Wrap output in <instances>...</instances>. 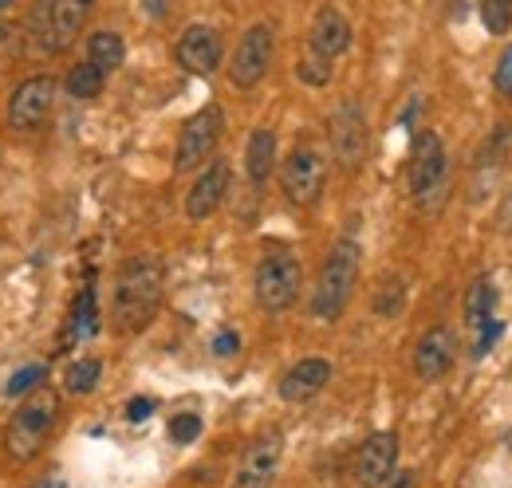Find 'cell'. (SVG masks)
<instances>
[{
	"instance_id": "obj_1",
	"label": "cell",
	"mask_w": 512,
	"mask_h": 488,
	"mask_svg": "<svg viewBox=\"0 0 512 488\" xmlns=\"http://www.w3.org/2000/svg\"><path fill=\"white\" fill-rule=\"evenodd\" d=\"M162 304V264L154 256H134L123 264L115 280V327L119 331H142Z\"/></svg>"
},
{
	"instance_id": "obj_2",
	"label": "cell",
	"mask_w": 512,
	"mask_h": 488,
	"mask_svg": "<svg viewBox=\"0 0 512 488\" xmlns=\"http://www.w3.org/2000/svg\"><path fill=\"white\" fill-rule=\"evenodd\" d=\"M91 0H36L28 16V48L32 56H60L79 36Z\"/></svg>"
},
{
	"instance_id": "obj_3",
	"label": "cell",
	"mask_w": 512,
	"mask_h": 488,
	"mask_svg": "<svg viewBox=\"0 0 512 488\" xmlns=\"http://www.w3.org/2000/svg\"><path fill=\"white\" fill-rule=\"evenodd\" d=\"M355 280H359V244L339 241L323 260V272L316 280V292H312V315L323 319V323L339 319L343 307L351 304Z\"/></svg>"
},
{
	"instance_id": "obj_4",
	"label": "cell",
	"mask_w": 512,
	"mask_h": 488,
	"mask_svg": "<svg viewBox=\"0 0 512 488\" xmlns=\"http://www.w3.org/2000/svg\"><path fill=\"white\" fill-rule=\"evenodd\" d=\"M56 418H60V398H56L52 390H36V394L12 414V422L4 429V449H8V457H12V461H32V457L44 449V441H48V433L56 426Z\"/></svg>"
},
{
	"instance_id": "obj_5",
	"label": "cell",
	"mask_w": 512,
	"mask_h": 488,
	"mask_svg": "<svg viewBox=\"0 0 512 488\" xmlns=\"http://www.w3.org/2000/svg\"><path fill=\"white\" fill-rule=\"evenodd\" d=\"M442 189H446V146L434 130H422L414 134L410 146V193L426 213H434L442 205Z\"/></svg>"
},
{
	"instance_id": "obj_6",
	"label": "cell",
	"mask_w": 512,
	"mask_h": 488,
	"mask_svg": "<svg viewBox=\"0 0 512 488\" xmlns=\"http://www.w3.org/2000/svg\"><path fill=\"white\" fill-rule=\"evenodd\" d=\"M300 284H304V268L296 256L288 252H272L256 264V304L264 311H288L300 296Z\"/></svg>"
},
{
	"instance_id": "obj_7",
	"label": "cell",
	"mask_w": 512,
	"mask_h": 488,
	"mask_svg": "<svg viewBox=\"0 0 512 488\" xmlns=\"http://www.w3.org/2000/svg\"><path fill=\"white\" fill-rule=\"evenodd\" d=\"M221 126H225V115L217 103L201 107L186 126H182V138H178V154H174V170H197L205 158H213L217 142H221Z\"/></svg>"
},
{
	"instance_id": "obj_8",
	"label": "cell",
	"mask_w": 512,
	"mask_h": 488,
	"mask_svg": "<svg viewBox=\"0 0 512 488\" xmlns=\"http://www.w3.org/2000/svg\"><path fill=\"white\" fill-rule=\"evenodd\" d=\"M327 138H331V154H335L339 166L355 170L367 158V119H363V107L355 99H347L331 111Z\"/></svg>"
},
{
	"instance_id": "obj_9",
	"label": "cell",
	"mask_w": 512,
	"mask_h": 488,
	"mask_svg": "<svg viewBox=\"0 0 512 488\" xmlns=\"http://www.w3.org/2000/svg\"><path fill=\"white\" fill-rule=\"evenodd\" d=\"M280 182H284V197L292 205H316L327 182V166L312 146H296L288 158H284V170H280Z\"/></svg>"
},
{
	"instance_id": "obj_10",
	"label": "cell",
	"mask_w": 512,
	"mask_h": 488,
	"mask_svg": "<svg viewBox=\"0 0 512 488\" xmlns=\"http://www.w3.org/2000/svg\"><path fill=\"white\" fill-rule=\"evenodd\" d=\"M268 63H272V28H268V24H253V28L241 36L237 56H233V63H229V79H233V87L253 91L256 83L264 79Z\"/></svg>"
},
{
	"instance_id": "obj_11",
	"label": "cell",
	"mask_w": 512,
	"mask_h": 488,
	"mask_svg": "<svg viewBox=\"0 0 512 488\" xmlns=\"http://www.w3.org/2000/svg\"><path fill=\"white\" fill-rule=\"evenodd\" d=\"M280 457H284V437L280 433H264L245 449L233 488H272L276 473H280Z\"/></svg>"
},
{
	"instance_id": "obj_12",
	"label": "cell",
	"mask_w": 512,
	"mask_h": 488,
	"mask_svg": "<svg viewBox=\"0 0 512 488\" xmlns=\"http://www.w3.org/2000/svg\"><path fill=\"white\" fill-rule=\"evenodd\" d=\"M52 103H56V79L52 75H32V79H24L12 91V99H8V122L20 126V130H32V126H40V122L48 119Z\"/></svg>"
},
{
	"instance_id": "obj_13",
	"label": "cell",
	"mask_w": 512,
	"mask_h": 488,
	"mask_svg": "<svg viewBox=\"0 0 512 488\" xmlns=\"http://www.w3.org/2000/svg\"><path fill=\"white\" fill-rule=\"evenodd\" d=\"M398 465V437L394 433H371L355 453V481L363 488H383Z\"/></svg>"
},
{
	"instance_id": "obj_14",
	"label": "cell",
	"mask_w": 512,
	"mask_h": 488,
	"mask_svg": "<svg viewBox=\"0 0 512 488\" xmlns=\"http://www.w3.org/2000/svg\"><path fill=\"white\" fill-rule=\"evenodd\" d=\"M453 355H457V339L449 327H430L418 347H414V370L422 382H438L446 378V370L453 366Z\"/></svg>"
},
{
	"instance_id": "obj_15",
	"label": "cell",
	"mask_w": 512,
	"mask_h": 488,
	"mask_svg": "<svg viewBox=\"0 0 512 488\" xmlns=\"http://www.w3.org/2000/svg\"><path fill=\"white\" fill-rule=\"evenodd\" d=\"M178 63L190 75H213L221 63V36L209 24H193L178 40Z\"/></svg>"
},
{
	"instance_id": "obj_16",
	"label": "cell",
	"mask_w": 512,
	"mask_h": 488,
	"mask_svg": "<svg viewBox=\"0 0 512 488\" xmlns=\"http://www.w3.org/2000/svg\"><path fill=\"white\" fill-rule=\"evenodd\" d=\"M225 189H229V162H209L205 174L193 182V189L186 193V217L190 221H205L217 213V205L225 201Z\"/></svg>"
},
{
	"instance_id": "obj_17",
	"label": "cell",
	"mask_w": 512,
	"mask_h": 488,
	"mask_svg": "<svg viewBox=\"0 0 512 488\" xmlns=\"http://www.w3.org/2000/svg\"><path fill=\"white\" fill-rule=\"evenodd\" d=\"M308 48H312V52H320L323 60H335V56H343V52L351 48V24H347V16H343L339 8H331V4H327V8L316 12Z\"/></svg>"
},
{
	"instance_id": "obj_18",
	"label": "cell",
	"mask_w": 512,
	"mask_h": 488,
	"mask_svg": "<svg viewBox=\"0 0 512 488\" xmlns=\"http://www.w3.org/2000/svg\"><path fill=\"white\" fill-rule=\"evenodd\" d=\"M331 378V363L327 359H300L284 378H280V398L284 402H308L316 398Z\"/></svg>"
},
{
	"instance_id": "obj_19",
	"label": "cell",
	"mask_w": 512,
	"mask_h": 488,
	"mask_svg": "<svg viewBox=\"0 0 512 488\" xmlns=\"http://www.w3.org/2000/svg\"><path fill=\"white\" fill-rule=\"evenodd\" d=\"M95 331H99V304H95V288L87 284V288L75 296V304H71V315H67L64 351H67V347H75V343H83V339H91Z\"/></svg>"
},
{
	"instance_id": "obj_20",
	"label": "cell",
	"mask_w": 512,
	"mask_h": 488,
	"mask_svg": "<svg viewBox=\"0 0 512 488\" xmlns=\"http://www.w3.org/2000/svg\"><path fill=\"white\" fill-rule=\"evenodd\" d=\"M245 170H249V182L264 185L276 170V134L272 130H253L249 146H245Z\"/></svg>"
},
{
	"instance_id": "obj_21",
	"label": "cell",
	"mask_w": 512,
	"mask_h": 488,
	"mask_svg": "<svg viewBox=\"0 0 512 488\" xmlns=\"http://www.w3.org/2000/svg\"><path fill=\"white\" fill-rule=\"evenodd\" d=\"M123 60H127V44H123L119 32H95V36H91V44H87V63H95V67L107 75V71L123 67Z\"/></svg>"
},
{
	"instance_id": "obj_22",
	"label": "cell",
	"mask_w": 512,
	"mask_h": 488,
	"mask_svg": "<svg viewBox=\"0 0 512 488\" xmlns=\"http://www.w3.org/2000/svg\"><path fill=\"white\" fill-rule=\"evenodd\" d=\"M103 71L95 67V63H75L71 71H67V95L71 99H95V95H103Z\"/></svg>"
},
{
	"instance_id": "obj_23",
	"label": "cell",
	"mask_w": 512,
	"mask_h": 488,
	"mask_svg": "<svg viewBox=\"0 0 512 488\" xmlns=\"http://www.w3.org/2000/svg\"><path fill=\"white\" fill-rule=\"evenodd\" d=\"M493 319V284L489 280H473L465 292V323L469 327H485Z\"/></svg>"
},
{
	"instance_id": "obj_24",
	"label": "cell",
	"mask_w": 512,
	"mask_h": 488,
	"mask_svg": "<svg viewBox=\"0 0 512 488\" xmlns=\"http://www.w3.org/2000/svg\"><path fill=\"white\" fill-rule=\"evenodd\" d=\"M99 374H103V363H99V359H79V363L67 366L64 390L75 394V398H83V394H91V390L99 386Z\"/></svg>"
},
{
	"instance_id": "obj_25",
	"label": "cell",
	"mask_w": 512,
	"mask_h": 488,
	"mask_svg": "<svg viewBox=\"0 0 512 488\" xmlns=\"http://www.w3.org/2000/svg\"><path fill=\"white\" fill-rule=\"evenodd\" d=\"M481 24H485L493 36L509 32L512 28V0H481Z\"/></svg>"
},
{
	"instance_id": "obj_26",
	"label": "cell",
	"mask_w": 512,
	"mask_h": 488,
	"mask_svg": "<svg viewBox=\"0 0 512 488\" xmlns=\"http://www.w3.org/2000/svg\"><path fill=\"white\" fill-rule=\"evenodd\" d=\"M296 75H300L308 87H323V83L331 79V60H323L320 52H312V48H308V56L296 63Z\"/></svg>"
},
{
	"instance_id": "obj_27",
	"label": "cell",
	"mask_w": 512,
	"mask_h": 488,
	"mask_svg": "<svg viewBox=\"0 0 512 488\" xmlns=\"http://www.w3.org/2000/svg\"><path fill=\"white\" fill-rule=\"evenodd\" d=\"M44 378H48V366H44V363H32V366H24V370H16V374H12V382H8V398L36 390Z\"/></svg>"
},
{
	"instance_id": "obj_28",
	"label": "cell",
	"mask_w": 512,
	"mask_h": 488,
	"mask_svg": "<svg viewBox=\"0 0 512 488\" xmlns=\"http://www.w3.org/2000/svg\"><path fill=\"white\" fill-rule=\"evenodd\" d=\"M197 437H201V418H197V414H178V418L170 422V441L190 445Z\"/></svg>"
},
{
	"instance_id": "obj_29",
	"label": "cell",
	"mask_w": 512,
	"mask_h": 488,
	"mask_svg": "<svg viewBox=\"0 0 512 488\" xmlns=\"http://www.w3.org/2000/svg\"><path fill=\"white\" fill-rule=\"evenodd\" d=\"M375 311H379L383 319H390V315L402 311V284H398V280H386L383 284V296L375 300Z\"/></svg>"
},
{
	"instance_id": "obj_30",
	"label": "cell",
	"mask_w": 512,
	"mask_h": 488,
	"mask_svg": "<svg viewBox=\"0 0 512 488\" xmlns=\"http://www.w3.org/2000/svg\"><path fill=\"white\" fill-rule=\"evenodd\" d=\"M493 87H497V95L512 99V44L505 48V56H501L497 71H493Z\"/></svg>"
},
{
	"instance_id": "obj_31",
	"label": "cell",
	"mask_w": 512,
	"mask_h": 488,
	"mask_svg": "<svg viewBox=\"0 0 512 488\" xmlns=\"http://www.w3.org/2000/svg\"><path fill=\"white\" fill-rule=\"evenodd\" d=\"M237 347H241V335H237V331H221V335L213 339V355H217V359L237 355Z\"/></svg>"
},
{
	"instance_id": "obj_32",
	"label": "cell",
	"mask_w": 512,
	"mask_h": 488,
	"mask_svg": "<svg viewBox=\"0 0 512 488\" xmlns=\"http://www.w3.org/2000/svg\"><path fill=\"white\" fill-rule=\"evenodd\" d=\"M150 414H154V398H130V406H127L130 422H146Z\"/></svg>"
},
{
	"instance_id": "obj_33",
	"label": "cell",
	"mask_w": 512,
	"mask_h": 488,
	"mask_svg": "<svg viewBox=\"0 0 512 488\" xmlns=\"http://www.w3.org/2000/svg\"><path fill=\"white\" fill-rule=\"evenodd\" d=\"M501 225L512 233V189L505 193V205H501Z\"/></svg>"
},
{
	"instance_id": "obj_34",
	"label": "cell",
	"mask_w": 512,
	"mask_h": 488,
	"mask_svg": "<svg viewBox=\"0 0 512 488\" xmlns=\"http://www.w3.org/2000/svg\"><path fill=\"white\" fill-rule=\"evenodd\" d=\"M32 488H67V485H64V477H60V473H48L44 481H36Z\"/></svg>"
},
{
	"instance_id": "obj_35",
	"label": "cell",
	"mask_w": 512,
	"mask_h": 488,
	"mask_svg": "<svg viewBox=\"0 0 512 488\" xmlns=\"http://www.w3.org/2000/svg\"><path fill=\"white\" fill-rule=\"evenodd\" d=\"M390 488H414V477H410V473H402V477H398Z\"/></svg>"
},
{
	"instance_id": "obj_36",
	"label": "cell",
	"mask_w": 512,
	"mask_h": 488,
	"mask_svg": "<svg viewBox=\"0 0 512 488\" xmlns=\"http://www.w3.org/2000/svg\"><path fill=\"white\" fill-rule=\"evenodd\" d=\"M8 4H12V0H0V8H8Z\"/></svg>"
}]
</instances>
